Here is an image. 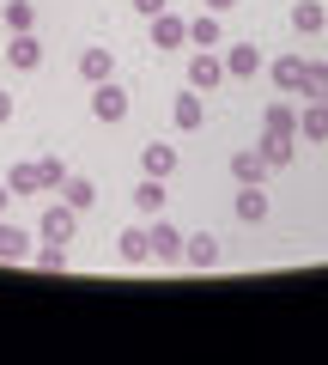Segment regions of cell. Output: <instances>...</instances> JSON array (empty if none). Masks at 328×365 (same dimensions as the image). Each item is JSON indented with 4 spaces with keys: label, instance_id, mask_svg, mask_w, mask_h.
Instances as JSON below:
<instances>
[{
    "label": "cell",
    "instance_id": "obj_1",
    "mask_svg": "<svg viewBox=\"0 0 328 365\" xmlns=\"http://www.w3.org/2000/svg\"><path fill=\"white\" fill-rule=\"evenodd\" d=\"M73 232H79V207H67V201L43 207V220H37V237H43V244H73Z\"/></svg>",
    "mask_w": 328,
    "mask_h": 365
},
{
    "label": "cell",
    "instance_id": "obj_2",
    "mask_svg": "<svg viewBox=\"0 0 328 365\" xmlns=\"http://www.w3.org/2000/svg\"><path fill=\"white\" fill-rule=\"evenodd\" d=\"M92 116H97V122H122V116H128V91L116 86V73L92 86Z\"/></svg>",
    "mask_w": 328,
    "mask_h": 365
},
{
    "label": "cell",
    "instance_id": "obj_3",
    "mask_svg": "<svg viewBox=\"0 0 328 365\" xmlns=\"http://www.w3.org/2000/svg\"><path fill=\"white\" fill-rule=\"evenodd\" d=\"M146 232H152V256L164 262V268H171V262H183V244H189V237L176 232V225L164 220V213H152V225H146Z\"/></svg>",
    "mask_w": 328,
    "mask_h": 365
},
{
    "label": "cell",
    "instance_id": "obj_4",
    "mask_svg": "<svg viewBox=\"0 0 328 365\" xmlns=\"http://www.w3.org/2000/svg\"><path fill=\"white\" fill-rule=\"evenodd\" d=\"M219 79H225V55H213V49L189 55V86L195 91H219Z\"/></svg>",
    "mask_w": 328,
    "mask_h": 365
},
{
    "label": "cell",
    "instance_id": "obj_5",
    "mask_svg": "<svg viewBox=\"0 0 328 365\" xmlns=\"http://www.w3.org/2000/svg\"><path fill=\"white\" fill-rule=\"evenodd\" d=\"M152 49H189V19H176L171 6L152 13Z\"/></svg>",
    "mask_w": 328,
    "mask_h": 365
},
{
    "label": "cell",
    "instance_id": "obj_6",
    "mask_svg": "<svg viewBox=\"0 0 328 365\" xmlns=\"http://www.w3.org/2000/svg\"><path fill=\"white\" fill-rule=\"evenodd\" d=\"M37 61H43V43H37V31H13V43H6V67L31 73Z\"/></svg>",
    "mask_w": 328,
    "mask_h": 365
},
{
    "label": "cell",
    "instance_id": "obj_7",
    "mask_svg": "<svg viewBox=\"0 0 328 365\" xmlns=\"http://www.w3.org/2000/svg\"><path fill=\"white\" fill-rule=\"evenodd\" d=\"M225 73L231 79H255L262 73V49H255V43H231V49H225Z\"/></svg>",
    "mask_w": 328,
    "mask_h": 365
},
{
    "label": "cell",
    "instance_id": "obj_8",
    "mask_svg": "<svg viewBox=\"0 0 328 365\" xmlns=\"http://www.w3.org/2000/svg\"><path fill=\"white\" fill-rule=\"evenodd\" d=\"M237 220H243V225H262V220H268L262 182H237Z\"/></svg>",
    "mask_w": 328,
    "mask_h": 365
},
{
    "label": "cell",
    "instance_id": "obj_9",
    "mask_svg": "<svg viewBox=\"0 0 328 365\" xmlns=\"http://www.w3.org/2000/svg\"><path fill=\"white\" fill-rule=\"evenodd\" d=\"M25 256H31V232L0 213V262H25Z\"/></svg>",
    "mask_w": 328,
    "mask_h": 365
},
{
    "label": "cell",
    "instance_id": "obj_10",
    "mask_svg": "<svg viewBox=\"0 0 328 365\" xmlns=\"http://www.w3.org/2000/svg\"><path fill=\"white\" fill-rule=\"evenodd\" d=\"M298 134L304 140H328V98H310L298 110Z\"/></svg>",
    "mask_w": 328,
    "mask_h": 365
},
{
    "label": "cell",
    "instance_id": "obj_11",
    "mask_svg": "<svg viewBox=\"0 0 328 365\" xmlns=\"http://www.w3.org/2000/svg\"><path fill=\"white\" fill-rule=\"evenodd\" d=\"M183 262L189 268H219V244H213V232H195L183 244Z\"/></svg>",
    "mask_w": 328,
    "mask_h": 365
},
{
    "label": "cell",
    "instance_id": "obj_12",
    "mask_svg": "<svg viewBox=\"0 0 328 365\" xmlns=\"http://www.w3.org/2000/svg\"><path fill=\"white\" fill-rule=\"evenodd\" d=\"M304 67H310L304 55H280L268 73H274V86H280V91H304Z\"/></svg>",
    "mask_w": 328,
    "mask_h": 365
},
{
    "label": "cell",
    "instance_id": "obj_13",
    "mask_svg": "<svg viewBox=\"0 0 328 365\" xmlns=\"http://www.w3.org/2000/svg\"><path fill=\"white\" fill-rule=\"evenodd\" d=\"M6 189H13V195H43V170L31 165V158H18V165L6 170Z\"/></svg>",
    "mask_w": 328,
    "mask_h": 365
},
{
    "label": "cell",
    "instance_id": "obj_14",
    "mask_svg": "<svg viewBox=\"0 0 328 365\" xmlns=\"http://www.w3.org/2000/svg\"><path fill=\"white\" fill-rule=\"evenodd\" d=\"M201 122H207V104H201V91L189 86L183 98H176V128H183V134H195Z\"/></svg>",
    "mask_w": 328,
    "mask_h": 365
},
{
    "label": "cell",
    "instance_id": "obj_15",
    "mask_svg": "<svg viewBox=\"0 0 328 365\" xmlns=\"http://www.w3.org/2000/svg\"><path fill=\"white\" fill-rule=\"evenodd\" d=\"M262 170H274V165L262 158V146H243V153L231 158V177H237V182H262Z\"/></svg>",
    "mask_w": 328,
    "mask_h": 365
},
{
    "label": "cell",
    "instance_id": "obj_16",
    "mask_svg": "<svg viewBox=\"0 0 328 365\" xmlns=\"http://www.w3.org/2000/svg\"><path fill=\"white\" fill-rule=\"evenodd\" d=\"M55 195H61L67 207H79V213H85V207H92V201H97V182H92V177H67L61 189H55Z\"/></svg>",
    "mask_w": 328,
    "mask_h": 365
},
{
    "label": "cell",
    "instance_id": "obj_17",
    "mask_svg": "<svg viewBox=\"0 0 328 365\" xmlns=\"http://www.w3.org/2000/svg\"><path fill=\"white\" fill-rule=\"evenodd\" d=\"M328 25V13H322V0H298L292 6V31H304V37H316V31Z\"/></svg>",
    "mask_w": 328,
    "mask_h": 365
},
{
    "label": "cell",
    "instance_id": "obj_18",
    "mask_svg": "<svg viewBox=\"0 0 328 365\" xmlns=\"http://www.w3.org/2000/svg\"><path fill=\"white\" fill-rule=\"evenodd\" d=\"M134 207L152 220V213H164V177H140V189H134Z\"/></svg>",
    "mask_w": 328,
    "mask_h": 365
},
{
    "label": "cell",
    "instance_id": "obj_19",
    "mask_svg": "<svg viewBox=\"0 0 328 365\" xmlns=\"http://www.w3.org/2000/svg\"><path fill=\"white\" fill-rule=\"evenodd\" d=\"M189 43H195V49H219V13H201V19H189Z\"/></svg>",
    "mask_w": 328,
    "mask_h": 365
},
{
    "label": "cell",
    "instance_id": "obj_20",
    "mask_svg": "<svg viewBox=\"0 0 328 365\" xmlns=\"http://www.w3.org/2000/svg\"><path fill=\"white\" fill-rule=\"evenodd\" d=\"M110 73H116V55H110V49H85V55H79V79H92V86H97V79H110Z\"/></svg>",
    "mask_w": 328,
    "mask_h": 365
},
{
    "label": "cell",
    "instance_id": "obj_21",
    "mask_svg": "<svg viewBox=\"0 0 328 365\" xmlns=\"http://www.w3.org/2000/svg\"><path fill=\"white\" fill-rule=\"evenodd\" d=\"M262 128H268V134H286V140H298V110H292V104H268Z\"/></svg>",
    "mask_w": 328,
    "mask_h": 365
},
{
    "label": "cell",
    "instance_id": "obj_22",
    "mask_svg": "<svg viewBox=\"0 0 328 365\" xmlns=\"http://www.w3.org/2000/svg\"><path fill=\"white\" fill-rule=\"evenodd\" d=\"M116 250H122V262H146V256H152V232H140V225H128V232L116 237Z\"/></svg>",
    "mask_w": 328,
    "mask_h": 365
},
{
    "label": "cell",
    "instance_id": "obj_23",
    "mask_svg": "<svg viewBox=\"0 0 328 365\" xmlns=\"http://www.w3.org/2000/svg\"><path fill=\"white\" fill-rule=\"evenodd\" d=\"M0 19H6V31H37V6L31 0H0Z\"/></svg>",
    "mask_w": 328,
    "mask_h": 365
},
{
    "label": "cell",
    "instance_id": "obj_24",
    "mask_svg": "<svg viewBox=\"0 0 328 365\" xmlns=\"http://www.w3.org/2000/svg\"><path fill=\"white\" fill-rule=\"evenodd\" d=\"M140 165H146V177H171V170H176V146L152 140V146H146V158H140Z\"/></svg>",
    "mask_w": 328,
    "mask_h": 365
},
{
    "label": "cell",
    "instance_id": "obj_25",
    "mask_svg": "<svg viewBox=\"0 0 328 365\" xmlns=\"http://www.w3.org/2000/svg\"><path fill=\"white\" fill-rule=\"evenodd\" d=\"M292 153H298V140H286V134H262V158H268V165H292Z\"/></svg>",
    "mask_w": 328,
    "mask_h": 365
},
{
    "label": "cell",
    "instance_id": "obj_26",
    "mask_svg": "<svg viewBox=\"0 0 328 365\" xmlns=\"http://www.w3.org/2000/svg\"><path fill=\"white\" fill-rule=\"evenodd\" d=\"M298 98H328V61L304 67V91H298Z\"/></svg>",
    "mask_w": 328,
    "mask_h": 365
},
{
    "label": "cell",
    "instance_id": "obj_27",
    "mask_svg": "<svg viewBox=\"0 0 328 365\" xmlns=\"http://www.w3.org/2000/svg\"><path fill=\"white\" fill-rule=\"evenodd\" d=\"M31 262H37L43 274H61V268H67V244H43L37 256H31Z\"/></svg>",
    "mask_w": 328,
    "mask_h": 365
},
{
    "label": "cell",
    "instance_id": "obj_28",
    "mask_svg": "<svg viewBox=\"0 0 328 365\" xmlns=\"http://www.w3.org/2000/svg\"><path fill=\"white\" fill-rule=\"evenodd\" d=\"M37 170H43V189H49V195L67 182V165H61V158H37Z\"/></svg>",
    "mask_w": 328,
    "mask_h": 365
},
{
    "label": "cell",
    "instance_id": "obj_29",
    "mask_svg": "<svg viewBox=\"0 0 328 365\" xmlns=\"http://www.w3.org/2000/svg\"><path fill=\"white\" fill-rule=\"evenodd\" d=\"M164 6H171V0H134V13H146V19H152V13H164Z\"/></svg>",
    "mask_w": 328,
    "mask_h": 365
},
{
    "label": "cell",
    "instance_id": "obj_30",
    "mask_svg": "<svg viewBox=\"0 0 328 365\" xmlns=\"http://www.w3.org/2000/svg\"><path fill=\"white\" fill-rule=\"evenodd\" d=\"M0 122H13V98L6 91H0Z\"/></svg>",
    "mask_w": 328,
    "mask_h": 365
},
{
    "label": "cell",
    "instance_id": "obj_31",
    "mask_svg": "<svg viewBox=\"0 0 328 365\" xmlns=\"http://www.w3.org/2000/svg\"><path fill=\"white\" fill-rule=\"evenodd\" d=\"M6 201H13V189H6V177H0V213H6Z\"/></svg>",
    "mask_w": 328,
    "mask_h": 365
},
{
    "label": "cell",
    "instance_id": "obj_32",
    "mask_svg": "<svg viewBox=\"0 0 328 365\" xmlns=\"http://www.w3.org/2000/svg\"><path fill=\"white\" fill-rule=\"evenodd\" d=\"M207 6H213V13H225V6H237V0H207Z\"/></svg>",
    "mask_w": 328,
    "mask_h": 365
}]
</instances>
